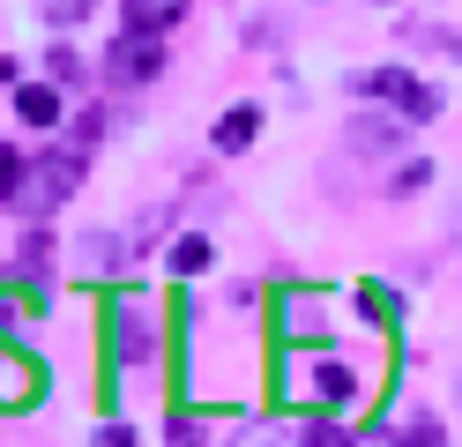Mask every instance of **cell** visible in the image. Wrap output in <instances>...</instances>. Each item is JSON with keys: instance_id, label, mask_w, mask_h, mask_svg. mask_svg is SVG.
Wrapping results in <instances>:
<instances>
[{"instance_id": "2", "label": "cell", "mask_w": 462, "mask_h": 447, "mask_svg": "<svg viewBox=\"0 0 462 447\" xmlns=\"http://www.w3.org/2000/svg\"><path fill=\"white\" fill-rule=\"evenodd\" d=\"M150 75H164V38L157 30H127V38L112 45V60H105V82L127 89V82H150Z\"/></svg>"}, {"instance_id": "3", "label": "cell", "mask_w": 462, "mask_h": 447, "mask_svg": "<svg viewBox=\"0 0 462 447\" xmlns=\"http://www.w3.org/2000/svg\"><path fill=\"white\" fill-rule=\"evenodd\" d=\"M15 119H23V127H60L68 105H60L52 82H15Z\"/></svg>"}, {"instance_id": "13", "label": "cell", "mask_w": 462, "mask_h": 447, "mask_svg": "<svg viewBox=\"0 0 462 447\" xmlns=\"http://www.w3.org/2000/svg\"><path fill=\"white\" fill-rule=\"evenodd\" d=\"M15 172H23V157H15V149H8V142H0V201H8V194H15Z\"/></svg>"}, {"instance_id": "11", "label": "cell", "mask_w": 462, "mask_h": 447, "mask_svg": "<svg viewBox=\"0 0 462 447\" xmlns=\"http://www.w3.org/2000/svg\"><path fill=\"white\" fill-rule=\"evenodd\" d=\"M90 8H97V0H45V15H52V23H82Z\"/></svg>"}, {"instance_id": "9", "label": "cell", "mask_w": 462, "mask_h": 447, "mask_svg": "<svg viewBox=\"0 0 462 447\" xmlns=\"http://www.w3.org/2000/svg\"><path fill=\"white\" fill-rule=\"evenodd\" d=\"M171 268H180V276H201V268H209V238H180V247H171Z\"/></svg>"}, {"instance_id": "8", "label": "cell", "mask_w": 462, "mask_h": 447, "mask_svg": "<svg viewBox=\"0 0 462 447\" xmlns=\"http://www.w3.org/2000/svg\"><path fill=\"white\" fill-rule=\"evenodd\" d=\"M120 343H127V350H120L127 366H150V343H157V336H150V313H127V321H120Z\"/></svg>"}, {"instance_id": "6", "label": "cell", "mask_w": 462, "mask_h": 447, "mask_svg": "<svg viewBox=\"0 0 462 447\" xmlns=\"http://www.w3.org/2000/svg\"><path fill=\"white\" fill-rule=\"evenodd\" d=\"M313 396H321V403H351L358 396L351 366H343V358H321V366H313Z\"/></svg>"}, {"instance_id": "15", "label": "cell", "mask_w": 462, "mask_h": 447, "mask_svg": "<svg viewBox=\"0 0 462 447\" xmlns=\"http://www.w3.org/2000/svg\"><path fill=\"white\" fill-rule=\"evenodd\" d=\"M425 179H432V164H402V172H395V194H411V187H425Z\"/></svg>"}, {"instance_id": "12", "label": "cell", "mask_w": 462, "mask_h": 447, "mask_svg": "<svg viewBox=\"0 0 462 447\" xmlns=\"http://www.w3.org/2000/svg\"><path fill=\"white\" fill-rule=\"evenodd\" d=\"M365 313H373V321H395V298H388V284H365Z\"/></svg>"}, {"instance_id": "4", "label": "cell", "mask_w": 462, "mask_h": 447, "mask_svg": "<svg viewBox=\"0 0 462 447\" xmlns=\"http://www.w3.org/2000/svg\"><path fill=\"white\" fill-rule=\"evenodd\" d=\"M180 15H187V0H127V8H120V23H127V30H157V38H164V30L180 23Z\"/></svg>"}, {"instance_id": "1", "label": "cell", "mask_w": 462, "mask_h": 447, "mask_svg": "<svg viewBox=\"0 0 462 447\" xmlns=\"http://www.w3.org/2000/svg\"><path fill=\"white\" fill-rule=\"evenodd\" d=\"M75 187H82V149H45V157H31L15 172L8 209H23V217H52Z\"/></svg>"}, {"instance_id": "5", "label": "cell", "mask_w": 462, "mask_h": 447, "mask_svg": "<svg viewBox=\"0 0 462 447\" xmlns=\"http://www.w3.org/2000/svg\"><path fill=\"white\" fill-rule=\"evenodd\" d=\"M254 127H262V112H254V105H231V112L217 119V135H209V142L224 149V157H239V149L254 142Z\"/></svg>"}, {"instance_id": "7", "label": "cell", "mask_w": 462, "mask_h": 447, "mask_svg": "<svg viewBox=\"0 0 462 447\" xmlns=\"http://www.w3.org/2000/svg\"><path fill=\"white\" fill-rule=\"evenodd\" d=\"M402 127H411V119H373V112H358V119H351V142H358V149H388Z\"/></svg>"}, {"instance_id": "14", "label": "cell", "mask_w": 462, "mask_h": 447, "mask_svg": "<svg viewBox=\"0 0 462 447\" xmlns=\"http://www.w3.org/2000/svg\"><path fill=\"white\" fill-rule=\"evenodd\" d=\"M97 135H105V119H97V112H82V119H75V149H90Z\"/></svg>"}, {"instance_id": "10", "label": "cell", "mask_w": 462, "mask_h": 447, "mask_svg": "<svg viewBox=\"0 0 462 447\" xmlns=\"http://www.w3.org/2000/svg\"><path fill=\"white\" fill-rule=\"evenodd\" d=\"M45 68H52V82H75V75H82V60H75L68 45H52V52H45Z\"/></svg>"}]
</instances>
